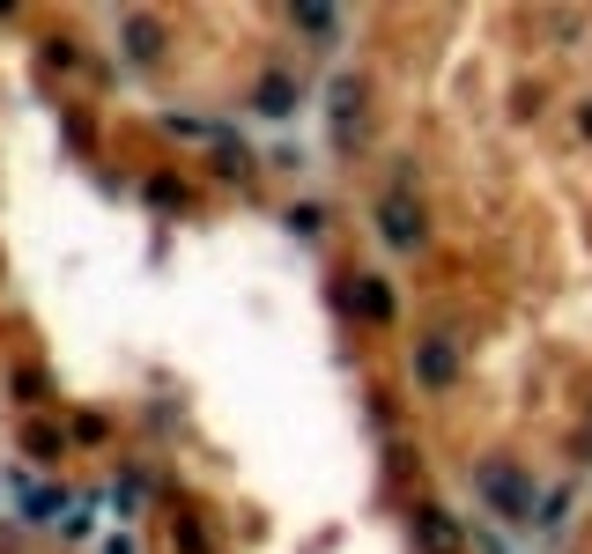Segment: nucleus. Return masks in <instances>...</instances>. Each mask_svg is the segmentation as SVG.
Returning <instances> with one entry per match:
<instances>
[{
    "mask_svg": "<svg viewBox=\"0 0 592 554\" xmlns=\"http://www.w3.org/2000/svg\"><path fill=\"white\" fill-rule=\"evenodd\" d=\"M474 496H482L504 525H533V481H526L518 466H504V458H489V466L474 473Z\"/></svg>",
    "mask_w": 592,
    "mask_h": 554,
    "instance_id": "1",
    "label": "nucleus"
},
{
    "mask_svg": "<svg viewBox=\"0 0 592 554\" xmlns=\"http://www.w3.org/2000/svg\"><path fill=\"white\" fill-rule=\"evenodd\" d=\"M415 377L430 392H444L452 377H459V348H452V340H422V348H415Z\"/></svg>",
    "mask_w": 592,
    "mask_h": 554,
    "instance_id": "2",
    "label": "nucleus"
},
{
    "mask_svg": "<svg viewBox=\"0 0 592 554\" xmlns=\"http://www.w3.org/2000/svg\"><path fill=\"white\" fill-rule=\"evenodd\" d=\"M378 230H385V244H400V252H408V244L422 237L415 200H408V193H385V207H378Z\"/></svg>",
    "mask_w": 592,
    "mask_h": 554,
    "instance_id": "3",
    "label": "nucleus"
},
{
    "mask_svg": "<svg viewBox=\"0 0 592 554\" xmlns=\"http://www.w3.org/2000/svg\"><path fill=\"white\" fill-rule=\"evenodd\" d=\"M348 303H356V311H363V318H378V326H385V318H393V289H385V281H378V274H363V281H356V289H348Z\"/></svg>",
    "mask_w": 592,
    "mask_h": 554,
    "instance_id": "4",
    "label": "nucleus"
},
{
    "mask_svg": "<svg viewBox=\"0 0 592 554\" xmlns=\"http://www.w3.org/2000/svg\"><path fill=\"white\" fill-rule=\"evenodd\" d=\"M252 104H260L267 119H289V111H296V82H289V74H267V82H260V97H252Z\"/></svg>",
    "mask_w": 592,
    "mask_h": 554,
    "instance_id": "5",
    "label": "nucleus"
},
{
    "mask_svg": "<svg viewBox=\"0 0 592 554\" xmlns=\"http://www.w3.org/2000/svg\"><path fill=\"white\" fill-rule=\"evenodd\" d=\"M356 104H363V89H356V82H334V141H348V134H356Z\"/></svg>",
    "mask_w": 592,
    "mask_h": 554,
    "instance_id": "6",
    "label": "nucleus"
},
{
    "mask_svg": "<svg viewBox=\"0 0 592 554\" xmlns=\"http://www.w3.org/2000/svg\"><path fill=\"white\" fill-rule=\"evenodd\" d=\"M415 532H422V547H437V554H452V547H459V532L444 525V510H422V518H415Z\"/></svg>",
    "mask_w": 592,
    "mask_h": 554,
    "instance_id": "7",
    "label": "nucleus"
},
{
    "mask_svg": "<svg viewBox=\"0 0 592 554\" xmlns=\"http://www.w3.org/2000/svg\"><path fill=\"white\" fill-rule=\"evenodd\" d=\"M126 52H134V60H156V52H163V30L148 23V15H134V23H126Z\"/></svg>",
    "mask_w": 592,
    "mask_h": 554,
    "instance_id": "8",
    "label": "nucleus"
},
{
    "mask_svg": "<svg viewBox=\"0 0 592 554\" xmlns=\"http://www.w3.org/2000/svg\"><path fill=\"white\" fill-rule=\"evenodd\" d=\"M23 451L30 458H60V429H52V422H30V429H23Z\"/></svg>",
    "mask_w": 592,
    "mask_h": 554,
    "instance_id": "9",
    "label": "nucleus"
},
{
    "mask_svg": "<svg viewBox=\"0 0 592 554\" xmlns=\"http://www.w3.org/2000/svg\"><path fill=\"white\" fill-rule=\"evenodd\" d=\"M296 30H311V38H334V8H296Z\"/></svg>",
    "mask_w": 592,
    "mask_h": 554,
    "instance_id": "10",
    "label": "nucleus"
},
{
    "mask_svg": "<svg viewBox=\"0 0 592 554\" xmlns=\"http://www.w3.org/2000/svg\"><path fill=\"white\" fill-rule=\"evenodd\" d=\"M23 510H30V518H38V525H45L52 510H60V496H52V488H30V496H23Z\"/></svg>",
    "mask_w": 592,
    "mask_h": 554,
    "instance_id": "11",
    "label": "nucleus"
},
{
    "mask_svg": "<svg viewBox=\"0 0 592 554\" xmlns=\"http://www.w3.org/2000/svg\"><path fill=\"white\" fill-rule=\"evenodd\" d=\"M178 547H186V554H208V540H200V525H178Z\"/></svg>",
    "mask_w": 592,
    "mask_h": 554,
    "instance_id": "12",
    "label": "nucleus"
},
{
    "mask_svg": "<svg viewBox=\"0 0 592 554\" xmlns=\"http://www.w3.org/2000/svg\"><path fill=\"white\" fill-rule=\"evenodd\" d=\"M104 554H134V540H126V532H112V540H104Z\"/></svg>",
    "mask_w": 592,
    "mask_h": 554,
    "instance_id": "13",
    "label": "nucleus"
},
{
    "mask_svg": "<svg viewBox=\"0 0 592 554\" xmlns=\"http://www.w3.org/2000/svg\"><path fill=\"white\" fill-rule=\"evenodd\" d=\"M578 134H585V141H592V104H585V111H578Z\"/></svg>",
    "mask_w": 592,
    "mask_h": 554,
    "instance_id": "14",
    "label": "nucleus"
}]
</instances>
